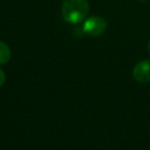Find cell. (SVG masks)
I'll list each match as a JSON object with an SVG mask.
<instances>
[{"instance_id":"2","label":"cell","mask_w":150,"mask_h":150,"mask_svg":"<svg viewBox=\"0 0 150 150\" xmlns=\"http://www.w3.org/2000/svg\"><path fill=\"white\" fill-rule=\"evenodd\" d=\"M107 29V22L103 18L94 16L90 17L86 20L82 26V30L86 35L93 36V37H98L102 35Z\"/></svg>"},{"instance_id":"7","label":"cell","mask_w":150,"mask_h":150,"mask_svg":"<svg viewBox=\"0 0 150 150\" xmlns=\"http://www.w3.org/2000/svg\"><path fill=\"white\" fill-rule=\"evenodd\" d=\"M139 1H147V0H139Z\"/></svg>"},{"instance_id":"4","label":"cell","mask_w":150,"mask_h":150,"mask_svg":"<svg viewBox=\"0 0 150 150\" xmlns=\"http://www.w3.org/2000/svg\"><path fill=\"white\" fill-rule=\"evenodd\" d=\"M11 57V48L5 42L0 41V65H4L9 62Z\"/></svg>"},{"instance_id":"6","label":"cell","mask_w":150,"mask_h":150,"mask_svg":"<svg viewBox=\"0 0 150 150\" xmlns=\"http://www.w3.org/2000/svg\"><path fill=\"white\" fill-rule=\"evenodd\" d=\"M148 50H149V54H150V40H149V43H148Z\"/></svg>"},{"instance_id":"3","label":"cell","mask_w":150,"mask_h":150,"mask_svg":"<svg viewBox=\"0 0 150 150\" xmlns=\"http://www.w3.org/2000/svg\"><path fill=\"white\" fill-rule=\"evenodd\" d=\"M133 77L140 83H146L150 81V61H140L133 69Z\"/></svg>"},{"instance_id":"1","label":"cell","mask_w":150,"mask_h":150,"mask_svg":"<svg viewBox=\"0 0 150 150\" xmlns=\"http://www.w3.org/2000/svg\"><path fill=\"white\" fill-rule=\"evenodd\" d=\"M61 11L67 23L78 24L88 17L90 4L88 0H64Z\"/></svg>"},{"instance_id":"5","label":"cell","mask_w":150,"mask_h":150,"mask_svg":"<svg viewBox=\"0 0 150 150\" xmlns=\"http://www.w3.org/2000/svg\"><path fill=\"white\" fill-rule=\"evenodd\" d=\"M4 82H5V73L4 71L0 69V88L4 84Z\"/></svg>"}]
</instances>
